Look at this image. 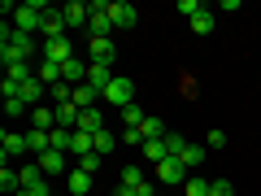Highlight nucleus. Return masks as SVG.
I'll list each match as a JSON object with an SVG mask.
<instances>
[{"label": "nucleus", "instance_id": "nucleus-15", "mask_svg": "<svg viewBox=\"0 0 261 196\" xmlns=\"http://www.w3.org/2000/svg\"><path fill=\"white\" fill-rule=\"evenodd\" d=\"M5 79L9 83H31L35 70H31V61H5Z\"/></svg>", "mask_w": 261, "mask_h": 196}, {"label": "nucleus", "instance_id": "nucleus-13", "mask_svg": "<svg viewBox=\"0 0 261 196\" xmlns=\"http://www.w3.org/2000/svg\"><path fill=\"white\" fill-rule=\"evenodd\" d=\"M79 131H87V135H100V131H105V113H100V105L79 113Z\"/></svg>", "mask_w": 261, "mask_h": 196}, {"label": "nucleus", "instance_id": "nucleus-20", "mask_svg": "<svg viewBox=\"0 0 261 196\" xmlns=\"http://www.w3.org/2000/svg\"><path fill=\"white\" fill-rule=\"evenodd\" d=\"M0 149H5V157H13V153H27V135H18V131L5 127V135H0Z\"/></svg>", "mask_w": 261, "mask_h": 196}, {"label": "nucleus", "instance_id": "nucleus-9", "mask_svg": "<svg viewBox=\"0 0 261 196\" xmlns=\"http://www.w3.org/2000/svg\"><path fill=\"white\" fill-rule=\"evenodd\" d=\"M27 153H35V157H44V153H53V131H27Z\"/></svg>", "mask_w": 261, "mask_h": 196}, {"label": "nucleus", "instance_id": "nucleus-5", "mask_svg": "<svg viewBox=\"0 0 261 196\" xmlns=\"http://www.w3.org/2000/svg\"><path fill=\"white\" fill-rule=\"evenodd\" d=\"M109 18H113V31H130L140 22V9L130 0H109Z\"/></svg>", "mask_w": 261, "mask_h": 196}, {"label": "nucleus", "instance_id": "nucleus-8", "mask_svg": "<svg viewBox=\"0 0 261 196\" xmlns=\"http://www.w3.org/2000/svg\"><path fill=\"white\" fill-rule=\"evenodd\" d=\"M113 79H118V75H113V65H96V61L87 65V87H96L100 96H105V87H109Z\"/></svg>", "mask_w": 261, "mask_h": 196}, {"label": "nucleus", "instance_id": "nucleus-12", "mask_svg": "<svg viewBox=\"0 0 261 196\" xmlns=\"http://www.w3.org/2000/svg\"><path fill=\"white\" fill-rule=\"evenodd\" d=\"M65 192L70 196H87L92 192V175H87V170H70V175H65Z\"/></svg>", "mask_w": 261, "mask_h": 196}, {"label": "nucleus", "instance_id": "nucleus-11", "mask_svg": "<svg viewBox=\"0 0 261 196\" xmlns=\"http://www.w3.org/2000/svg\"><path fill=\"white\" fill-rule=\"evenodd\" d=\"M61 18H65V27H70V31L87 27V5H83V0H70V5H61Z\"/></svg>", "mask_w": 261, "mask_h": 196}, {"label": "nucleus", "instance_id": "nucleus-6", "mask_svg": "<svg viewBox=\"0 0 261 196\" xmlns=\"http://www.w3.org/2000/svg\"><path fill=\"white\" fill-rule=\"evenodd\" d=\"M157 183H166V187H183V183H187V166H183L178 157H166V161L157 166Z\"/></svg>", "mask_w": 261, "mask_h": 196}, {"label": "nucleus", "instance_id": "nucleus-36", "mask_svg": "<svg viewBox=\"0 0 261 196\" xmlns=\"http://www.w3.org/2000/svg\"><path fill=\"white\" fill-rule=\"evenodd\" d=\"M166 149H170V157H178L187 144H183V135H174V131H170V135H166Z\"/></svg>", "mask_w": 261, "mask_h": 196}, {"label": "nucleus", "instance_id": "nucleus-21", "mask_svg": "<svg viewBox=\"0 0 261 196\" xmlns=\"http://www.w3.org/2000/svg\"><path fill=\"white\" fill-rule=\"evenodd\" d=\"M205 157H209V149H205V144H187V149L178 153V161H183L187 170H196V166H200Z\"/></svg>", "mask_w": 261, "mask_h": 196}, {"label": "nucleus", "instance_id": "nucleus-22", "mask_svg": "<svg viewBox=\"0 0 261 196\" xmlns=\"http://www.w3.org/2000/svg\"><path fill=\"white\" fill-rule=\"evenodd\" d=\"M96 101H100V92H96V87H87V83L74 87V105H79V109H96Z\"/></svg>", "mask_w": 261, "mask_h": 196}, {"label": "nucleus", "instance_id": "nucleus-17", "mask_svg": "<svg viewBox=\"0 0 261 196\" xmlns=\"http://www.w3.org/2000/svg\"><path fill=\"white\" fill-rule=\"evenodd\" d=\"M0 192H9V196H18V192H22V175L9 166V161L0 166Z\"/></svg>", "mask_w": 261, "mask_h": 196}, {"label": "nucleus", "instance_id": "nucleus-7", "mask_svg": "<svg viewBox=\"0 0 261 196\" xmlns=\"http://www.w3.org/2000/svg\"><path fill=\"white\" fill-rule=\"evenodd\" d=\"M70 57H79L74 53V44H70V39H44V61H70Z\"/></svg>", "mask_w": 261, "mask_h": 196}, {"label": "nucleus", "instance_id": "nucleus-35", "mask_svg": "<svg viewBox=\"0 0 261 196\" xmlns=\"http://www.w3.org/2000/svg\"><path fill=\"white\" fill-rule=\"evenodd\" d=\"M178 13H187V18H196V13H205V5H200V0H178Z\"/></svg>", "mask_w": 261, "mask_h": 196}, {"label": "nucleus", "instance_id": "nucleus-38", "mask_svg": "<svg viewBox=\"0 0 261 196\" xmlns=\"http://www.w3.org/2000/svg\"><path fill=\"white\" fill-rule=\"evenodd\" d=\"M135 196H157V187H152V183H148V179H144V183H140V187H135Z\"/></svg>", "mask_w": 261, "mask_h": 196}, {"label": "nucleus", "instance_id": "nucleus-31", "mask_svg": "<svg viewBox=\"0 0 261 196\" xmlns=\"http://www.w3.org/2000/svg\"><path fill=\"white\" fill-rule=\"evenodd\" d=\"M100 153H83V157H79V170H87V175H96V170H100Z\"/></svg>", "mask_w": 261, "mask_h": 196}, {"label": "nucleus", "instance_id": "nucleus-29", "mask_svg": "<svg viewBox=\"0 0 261 196\" xmlns=\"http://www.w3.org/2000/svg\"><path fill=\"white\" fill-rule=\"evenodd\" d=\"M122 183H126V187H140V183H144V170L135 166V161H130V166H122Z\"/></svg>", "mask_w": 261, "mask_h": 196}, {"label": "nucleus", "instance_id": "nucleus-18", "mask_svg": "<svg viewBox=\"0 0 261 196\" xmlns=\"http://www.w3.org/2000/svg\"><path fill=\"white\" fill-rule=\"evenodd\" d=\"M44 87H48V83H44V79L35 75L31 83H22V101H27L31 109H39V101H44Z\"/></svg>", "mask_w": 261, "mask_h": 196}, {"label": "nucleus", "instance_id": "nucleus-1", "mask_svg": "<svg viewBox=\"0 0 261 196\" xmlns=\"http://www.w3.org/2000/svg\"><path fill=\"white\" fill-rule=\"evenodd\" d=\"M0 39H5V48H0V61H31V57L39 53V44H35V35H27V31H18V27H0Z\"/></svg>", "mask_w": 261, "mask_h": 196}, {"label": "nucleus", "instance_id": "nucleus-32", "mask_svg": "<svg viewBox=\"0 0 261 196\" xmlns=\"http://www.w3.org/2000/svg\"><path fill=\"white\" fill-rule=\"evenodd\" d=\"M122 144H130V149H144V131H140V127H126V131H122Z\"/></svg>", "mask_w": 261, "mask_h": 196}, {"label": "nucleus", "instance_id": "nucleus-14", "mask_svg": "<svg viewBox=\"0 0 261 196\" xmlns=\"http://www.w3.org/2000/svg\"><path fill=\"white\" fill-rule=\"evenodd\" d=\"M31 127H35V131H57V109H53V105L31 109Z\"/></svg>", "mask_w": 261, "mask_h": 196}, {"label": "nucleus", "instance_id": "nucleus-2", "mask_svg": "<svg viewBox=\"0 0 261 196\" xmlns=\"http://www.w3.org/2000/svg\"><path fill=\"white\" fill-rule=\"evenodd\" d=\"M44 22H48V5L44 0H27L13 9V27L27 31V35H44Z\"/></svg>", "mask_w": 261, "mask_h": 196}, {"label": "nucleus", "instance_id": "nucleus-3", "mask_svg": "<svg viewBox=\"0 0 261 196\" xmlns=\"http://www.w3.org/2000/svg\"><path fill=\"white\" fill-rule=\"evenodd\" d=\"M87 35H92V39H109L113 35L109 0H92V5H87Z\"/></svg>", "mask_w": 261, "mask_h": 196}, {"label": "nucleus", "instance_id": "nucleus-34", "mask_svg": "<svg viewBox=\"0 0 261 196\" xmlns=\"http://www.w3.org/2000/svg\"><path fill=\"white\" fill-rule=\"evenodd\" d=\"M109 149H113V131L105 127L100 135H96V153H100V157H105V153H109Z\"/></svg>", "mask_w": 261, "mask_h": 196}, {"label": "nucleus", "instance_id": "nucleus-30", "mask_svg": "<svg viewBox=\"0 0 261 196\" xmlns=\"http://www.w3.org/2000/svg\"><path fill=\"white\" fill-rule=\"evenodd\" d=\"M183 196H209V179H187V183H183Z\"/></svg>", "mask_w": 261, "mask_h": 196}, {"label": "nucleus", "instance_id": "nucleus-27", "mask_svg": "<svg viewBox=\"0 0 261 196\" xmlns=\"http://www.w3.org/2000/svg\"><path fill=\"white\" fill-rule=\"evenodd\" d=\"M5 113H9V118H22V113H27L31 118V105L22 101V96H9V101H5Z\"/></svg>", "mask_w": 261, "mask_h": 196}, {"label": "nucleus", "instance_id": "nucleus-24", "mask_svg": "<svg viewBox=\"0 0 261 196\" xmlns=\"http://www.w3.org/2000/svg\"><path fill=\"white\" fill-rule=\"evenodd\" d=\"M144 144H148V140H166V135H170V131H166V122H161V118H144Z\"/></svg>", "mask_w": 261, "mask_h": 196}, {"label": "nucleus", "instance_id": "nucleus-4", "mask_svg": "<svg viewBox=\"0 0 261 196\" xmlns=\"http://www.w3.org/2000/svg\"><path fill=\"white\" fill-rule=\"evenodd\" d=\"M100 101H105V105H113V109L122 113V109H126V105H135V83L118 75V79H113L109 87H105V96H100Z\"/></svg>", "mask_w": 261, "mask_h": 196}, {"label": "nucleus", "instance_id": "nucleus-10", "mask_svg": "<svg viewBox=\"0 0 261 196\" xmlns=\"http://www.w3.org/2000/svg\"><path fill=\"white\" fill-rule=\"evenodd\" d=\"M87 53H92V61L96 65H113V39H87Z\"/></svg>", "mask_w": 261, "mask_h": 196}, {"label": "nucleus", "instance_id": "nucleus-25", "mask_svg": "<svg viewBox=\"0 0 261 196\" xmlns=\"http://www.w3.org/2000/svg\"><path fill=\"white\" fill-rule=\"evenodd\" d=\"M35 75L44 79L48 87H53V83H61V65H57V61H39V70H35Z\"/></svg>", "mask_w": 261, "mask_h": 196}, {"label": "nucleus", "instance_id": "nucleus-23", "mask_svg": "<svg viewBox=\"0 0 261 196\" xmlns=\"http://www.w3.org/2000/svg\"><path fill=\"white\" fill-rule=\"evenodd\" d=\"M140 153H144V157H148V161H152V166H161V161H166V157H170V149H166V140H148V144H144V149H140Z\"/></svg>", "mask_w": 261, "mask_h": 196}, {"label": "nucleus", "instance_id": "nucleus-40", "mask_svg": "<svg viewBox=\"0 0 261 196\" xmlns=\"http://www.w3.org/2000/svg\"><path fill=\"white\" fill-rule=\"evenodd\" d=\"M18 196H35V192H27V187H22V192H18Z\"/></svg>", "mask_w": 261, "mask_h": 196}, {"label": "nucleus", "instance_id": "nucleus-33", "mask_svg": "<svg viewBox=\"0 0 261 196\" xmlns=\"http://www.w3.org/2000/svg\"><path fill=\"white\" fill-rule=\"evenodd\" d=\"M209 196H235L231 179H214V183H209Z\"/></svg>", "mask_w": 261, "mask_h": 196}, {"label": "nucleus", "instance_id": "nucleus-39", "mask_svg": "<svg viewBox=\"0 0 261 196\" xmlns=\"http://www.w3.org/2000/svg\"><path fill=\"white\" fill-rule=\"evenodd\" d=\"M113 196H135V187H126V183H122V187H113Z\"/></svg>", "mask_w": 261, "mask_h": 196}, {"label": "nucleus", "instance_id": "nucleus-19", "mask_svg": "<svg viewBox=\"0 0 261 196\" xmlns=\"http://www.w3.org/2000/svg\"><path fill=\"white\" fill-rule=\"evenodd\" d=\"M39 170H44V175L48 179H53V175H65V153H44V157H39Z\"/></svg>", "mask_w": 261, "mask_h": 196}, {"label": "nucleus", "instance_id": "nucleus-28", "mask_svg": "<svg viewBox=\"0 0 261 196\" xmlns=\"http://www.w3.org/2000/svg\"><path fill=\"white\" fill-rule=\"evenodd\" d=\"M144 118H148V113H144L140 105H126V109H122V122H126V127H144Z\"/></svg>", "mask_w": 261, "mask_h": 196}, {"label": "nucleus", "instance_id": "nucleus-41", "mask_svg": "<svg viewBox=\"0 0 261 196\" xmlns=\"http://www.w3.org/2000/svg\"><path fill=\"white\" fill-rule=\"evenodd\" d=\"M53 196H70V192H53Z\"/></svg>", "mask_w": 261, "mask_h": 196}, {"label": "nucleus", "instance_id": "nucleus-37", "mask_svg": "<svg viewBox=\"0 0 261 196\" xmlns=\"http://www.w3.org/2000/svg\"><path fill=\"white\" fill-rule=\"evenodd\" d=\"M205 149H226V131H209V140H205Z\"/></svg>", "mask_w": 261, "mask_h": 196}, {"label": "nucleus", "instance_id": "nucleus-26", "mask_svg": "<svg viewBox=\"0 0 261 196\" xmlns=\"http://www.w3.org/2000/svg\"><path fill=\"white\" fill-rule=\"evenodd\" d=\"M214 9H205V13H196V18H192V31H196V35H209V31H214Z\"/></svg>", "mask_w": 261, "mask_h": 196}, {"label": "nucleus", "instance_id": "nucleus-16", "mask_svg": "<svg viewBox=\"0 0 261 196\" xmlns=\"http://www.w3.org/2000/svg\"><path fill=\"white\" fill-rule=\"evenodd\" d=\"M65 18H61V9H48V22H44V39H65Z\"/></svg>", "mask_w": 261, "mask_h": 196}]
</instances>
